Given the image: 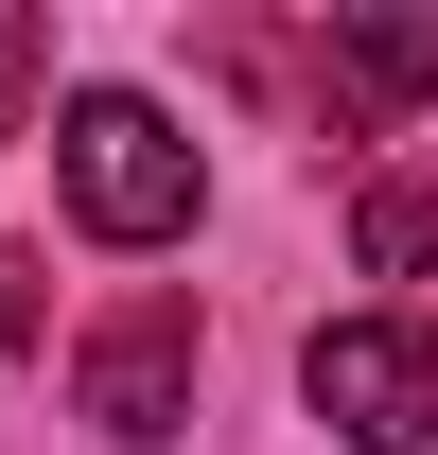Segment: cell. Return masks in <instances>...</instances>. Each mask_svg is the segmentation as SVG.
<instances>
[{
    "instance_id": "52a82bcc",
    "label": "cell",
    "mask_w": 438,
    "mask_h": 455,
    "mask_svg": "<svg viewBox=\"0 0 438 455\" xmlns=\"http://www.w3.org/2000/svg\"><path fill=\"white\" fill-rule=\"evenodd\" d=\"M36 350V245H0V368Z\"/></svg>"
},
{
    "instance_id": "7a4b0ae2",
    "label": "cell",
    "mask_w": 438,
    "mask_h": 455,
    "mask_svg": "<svg viewBox=\"0 0 438 455\" xmlns=\"http://www.w3.org/2000/svg\"><path fill=\"white\" fill-rule=\"evenodd\" d=\"M298 386H316V420L351 455H421L438 438V315H333L298 350Z\"/></svg>"
},
{
    "instance_id": "277c9868",
    "label": "cell",
    "mask_w": 438,
    "mask_h": 455,
    "mask_svg": "<svg viewBox=\"0 0 438 455\" xmlns=\"http://www.w3.org/2000/svg\"><path fill=\"white\" fill-rule=\"evenodd\" d=\"M316 88H333V123H403L438 88V18H403V0H385V18H333Z\"/></svg>"
},
{
    "instance_id": "3957f363",
    "label": "cell",
    "mask_w": 438,
    "mask_h": 455,
    "mask_svg": "<svg viewBox=\"0 0 438 455\" xmlns=\"http://www.w3.org/2000/svg\"><path fill=\"white\" fill-rule=\"evenodd\" d=\"M70 403H88L123 455H158L175 420H193V298H123L106 333L70 350Z\"/></svg>"
},
{
    "instance_id": "5b68a950",
    "label": "cell",
    "mask_w": 438,
    "mask_h": 455,
    "mask_svg": "<svg viewBox=\"0 0 438 455\" xmlns=\"http://www.w3.org/2000/svg\"><path fill=\"white\" fill-rule=\"evenodd\" d=\"M351 263H369V281H421V263H438V193H421V175H385L369 211H351Z\"/></svg>"
},
{
    "instance_id": "6da1fadb",
    "label": "cell",
    "mask_w": 438,
    "mask_h": 455,
    "mask_svg": "<svg viewBox=\"0 0 438 455\" xmlns=\"http://www.w3.org/2000/svg\"><path fill=\"white\" fill-rule=\"evenodd\" d=\"M53 175H70V228L88 245H175L193 228V140H175L141 88H70V123H53Z\"/></svg>"
},
{
    "instance_id": "8992f818",
    "label": "cell",
    "mask_w": 438,
    "mask_h": 455,
    "mask_svg": "<svg viewBox=\"0 0 438 455\" xmlns=\"http://www.w3.org/2000/svg\"><path fill=\"white\" fill-rule=\"evenodd\" d=\"M36 88H53V18H36V0H0V140H18Z\"/></svg>"
}]
</instances>
